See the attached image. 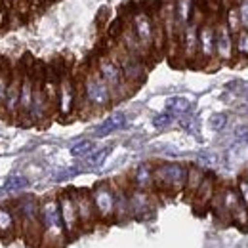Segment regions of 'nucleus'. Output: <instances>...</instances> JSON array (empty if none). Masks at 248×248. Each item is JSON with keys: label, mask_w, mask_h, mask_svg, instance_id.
Masks as SVG:
<instances>
[{"label": "nucleus", "mask_w": 248, "mask_h": 248, "mask_svg": "<svg viewBox=\"0 0 248 248\" xmlns=\"http://www.w3.org/2000/svg\"><path fill=\"white\" fill-rule=\"evenodd\" d=\"M80 97L84 99V103L93 109V111H103L111 105V101L115 99L111 88L107 86V82L99 77L97 71H90L84 80H82V92Z\"/></svg>", "instance_id": "obj_1"}, {"label": "nucleus", "mask_w": 248, "mask_h": 248, "mask_svg": "<svg viewBox=\"0 0 248 248\" xmlns=\"http://www.w3.org/2000/svg\"><path fill=\"white\" fill-rule=\"evenodd\" d=\"M95 71H97L99 77L107 82V86L111 88L115 99H123V97H126V95L130 93L132 86L126 82L123 69H121L119 62H117L113 56H101V58H97Z\"/></svg>", "instance_id": "obj_2"}, {"label": "nucleus", "mask_w": 248, "mask_h": 248, "mask_svg": "<svg viewBox=\"0 0 248 248\" xmlns=\"http://www.w3.org/2000/svg\"><path fill=\"white\" fill-rule=\"evenodd\" d=\"M187 168L182 162H160L155 166V187L166 193H180L186 189Z\"/></svg>", "instance_id": "obj_3"}, {"label": "nucleus", "mask_w": 248, "mask_h": 248, "mask_svg": "<svg viewBox=\"0 0 248 248\" xmlns=\"http://www.w3.org/2000/svg\"><path fill=\"white\" fill-rule=\"evenodd\" d=\"M134 34L143 50V54H151L155 50V32H156V23L153 14L147 8H138L132 14V21H130Z\"/></svg>", "instance_id": "obj_4"}, {"label": "nucleus", "mask_w": 248, "mask_h": 248, "mask_svg": "<svg viewBox=\"0 0 248 248\" xmlns=\"http://www.w3.org/2000/svg\"><path fill=\"white\" fill-rule=\"evenodd\" d=\"M113 58L119 62V65H121V69H123L124 73V78H126V82L130 86H138V84L143 82V78L147 75V69H145V62H143L141 56H136V54L124 50L123 46H121L117 56H113Z\"/></svg>", "instance_id": "obj_5"}, {"label": "nucleus", "mask_w": 248, "mask_h": 248, "mask_svg": "<svg viewBox=\"0 0 248 248\" xmlns=\"http://www.w3.org/2000/svg\"><path fill=\"white\" fill-rule=\"evenodd\" d=\"M199 63L208 65L216 60V21L204 19L199 27Z\"/></svg>", "instance_id": "obj_6"}, {"label": "nucleus", "mask_w": 248, "mask_h": 248, "mask_svg": "<svg viewBox=\"0 0 248 248\" xmlns=\"http://www.w3.org/2000/svg\"><path fill=\"white\" fill-rule=\"evenodd\" d=\"M93 206L97 210L99 219H113L115 217V202H117V191L107 182H101L93 187L92 191Z\"/></svg>", "instance_id": "obj_7"}, {"label": "nucleus", "mask_w": 248, "mask_h": 248, "mask_svg": "<svg viewBox=\"0 0 248 248\" xmlns=\"http://www.w3.org/2000/svg\"><path fill=\"white\" fill-rule=\"evenodd\" d=\"M235 34L229 31L223 19L216 21V60L217 63L235 62Z\"/></svg>", "instance_id": "obj_8"}, {"label": "nucleus", "mask_w": 248, "mask_h": 248, "mask_svg": "<svg viewBox=\"0 0 248 248\" xmlns=\"http://www.w3.org/2000/svg\"><path fill=\"white\" fill-rule=\"evenodd\" d=\"M58 201H60V210H62V219H63L65 233H67V237H75L82 227H80L78 210H77V204H75L73 191H65V193H62Z\"/></svg>", "instance_id": "obj_9"}, {"label": "nucleus", "mask_w": 248, "mask_h": 248, "mask_svg": "<svg viewBox=\"0 0 248 248\" xmlns=\"http://www.w3.org/2000/svg\"><path fill=\"white\" fill-rule=\"evenodd\" d=\"M73 197H75V204H77V210H78L80 227L82 229H92L99 219L97 210L93 206L92 193L86 191V189H77V191H73Z\"/></svg>", "instance_id": "obj_10"}, {"label": "nucleus", "mask_w": 248, "mask_h": 248, "mask_svg": "<svg viewBox=\"0 0 248 248\" xmlns=\"http://www.w3.org/2000/svg\"><path fill=\"white\" fill-rule=\"evenodd\" d=\"M201 23L202 21L193 17V21L180 34V52L187 63L199 60V27H201Z\"/></svg>", "instance_id": "obj_11"}, {"label": "nucleus", "mask_w": 248, "mask_h": 248, "mask_svg": "<svg viewBox=\"0 0 248 248\" xmlns=\"http://www.w3.org/2000/svg\"><path fill=\"white\" fill-rule=\"evenodd\" d=\"M128 197H130V212L132 217H147L153 210H155V202H153V197L149 195V191H143V189H132L128 191Z\"/></svg>", "instance_id": "obj_12"}, {"label": "nucleus", "mask_w": 248, "mask_h": 248, "mask_svg": "<svg viewBox=\"0 0 248 248\" xmlns=\"http://www.w3.org/2000/svg\"><path fill=\"white\" fill-rule=\"evenodd\" d=\"M77 105V88L69 77H62L58 84V109L60 115L69 117Z\"/></svg>", "instance_id": "obj_13"}, {"label": "nucleus", "mask_w": 248, "mask_h": 248, "mask_svg": "<svg viewBox=\"0 0 248 248\" xmlns=\"http://www.w3.org/2000/svg\"><path fill=\"white\" fill-rule=\"evenodd\" d=\"M217 193V187H216V178L212 174H206V178L202 180L201 187L197 189V193L193 195V204L197 210H202L206 206H210L214 195Z\"/></svg>", "instance_id": "obj_14"}, {"label": "nucleus", "mask_w": 248, "mask_h": 248, "mask_svg": "<svg viewBox=\"0 0 248 248\" xmlns=\"http://www.w3.org/2000/svg\"><path fill=\"white\" fill-rule=\"evenodd\" d=\"M132 184L136 189H143V191L153 189L155 187V166L149 162H141L132 174Z\"/></svg>", "instance_id": "obj_15"}, {"label": "nucleus", "mask_w": 248, "mask_h": 248, "mask_svg": "<svg viewBox=\"0 0 248 248\" xmlns=\"http://www.w3.org/2000/svg\"><path fill=\"white\" fill-rule=\"evenodd\" d=\"M195 0H174V12H176V25L178 31L182 34V31L187 25L193 21L195 17Z\"/></svg>", "instance_id": "obj_16"}, {"label": "nucleus", "mask_w": 248, "mask_h": 248, "mask_svg": "<svg viewBox=\"0 0 248 248\" xmlns=\"http://www.w3.org/2000/svg\"><path fill=\"white\" fill-rule=\"evenodd\" d=\"M21 80L23 78H10V86L6 92V99H4V109L12 115L19 113V97H21Z\"/></svg>", "instance_id": "obj_17"}, {"label": "nucleus", "mask_w": 248, "mask_h": 248, "mask_svg": "<svg viewBox=\"0 0 248 248\" xmlns=\"http://www.w3.org/2000/svg\"><path fill=\"white\" fill-rule=\"evenodd\" d=\"M126 121H128V119H126L124 113H113L109 119H105L99 126H95L93 136H95V138H105V136H109V134H113V132L124 128V126H126Z\"/></svg>", "instance_id": "obj_18"}, {"label": "nucleus", "mask_w": 248, "mask_h": 248, "mask_svg": "<svg viewBox=\"0 0 248 248\" xmlns=\"http://www.w3.org/2000/svg\"><path fill=\"white\" fill-rule=\"evenodd\" d=\"M32 95H34V80H32L29 75H25V77H23V80H21L19 115L29 117V111H31V105H32Z\"/></svg>", "instance_id": "obj_19"}, {"label": "nucleus", "mask_w": 248, "mask_h": 248, "mask_svg": "<svg viewBox=\"0 0 248 248\" xmlns=\"http://www.w3.org/2000/svg\"><path fill=\"white\" fill-rule=\"evenodd\" d=\"M16 229H17V217H16V214L10 208L0 206V235L4 239H12L16 235Z\"/></svg>", "instance_id": "obj_20"}, {"label": "nucleus", "mask_w": 248, "mask_h": 248, "mask_svg": "<svg viewBox=\"0 0 248 248\" xmlns=\"http://www.w3.org/2000/svg\"><path fill=\"white\" fill-rule=\"evenodd\" d=\"M204 178H206V172H204L199 164L187 168V182H186V189H184V191H186L191 199H193V195L197 193V189L201 187Z\"/></svg>", "instance_id": "obj_21"}, {"label": "nucleus", "mask_w": 248, "mask_h": 248, "mask_svg": "<svg viewBox=\"0 0 248 248\" xmlns=\"http://www.w3.org/2000/svg\"><path fill=\"white\" fill-rule=\"evenodd\" d=\"M117 191V202H115V217L119 221H124L128 217H132L130 212V197L126 189H115Z\"/></svg>", "instance_id": "obj_22"}, {"label": "nucleus", "mask_w": 248, "mask_h": 248, "mask_svg": "<svg viewBox=\"0 0 248 248\" xmlns=\"http://www.w3.org/2000/svg\"><path fill=\"white\" fill-rule=\"evenodd\" d=\"M189 109H191V101L184 95H174L166 101V111L172 113L174 117H184L189 113Z\"/></svg>", "instance_id": "obj_23"}, {"label": "nucleus", "mask_w": 248, "mask_h": 248, "mask_svg": "<svg viewBox=\"0 0 248 248\" xmlns=\"http://www.w3.org/2000/svg\"><path fill=\"white\" fill-rule=\"evenodd\" d=\"M235 54L239 60L248 62V29H241L235 34Z\"/></svg>", "instance_id": "obj_24"}, {"label": "nucleus", "mask_w": 248, "mask_h": 248, "mask_svg": "<svg viewBox=\"0 0 248 248\" xmlns=\"http://www.w3.org/2000/svg\"><path fill=\"white\" fill-rule=\"evenodd\" d=\"M231 223L237 225V227H241V229H248V208L243 201L231 212Z\"/></svg>", "instance_id": "obj_25"}, {"label": "nucleus", "mask_w": 248, "mask_h": 248, "mask_svg": "<svg viewBox=\"0 0 248 248\" xmlns=\"http://www.w3.org/2000/svg\"><path fill=\"white\" fill-rule=\"evenodd\" d=\"M93 151H95V143L92 140H82L71 147V155L77 156V158H86V156L92 155Z\"/></svg>", "instance_id": "obj_26"}, {"label": "nucleus", "mask_w": 248, "mask_h": 248, "mask_svg": "<svg viewBox=\"0 0 248 248\" xmlns=\"http://www.w3.org/2000/svg\"><path fill=\"white\" fill-rule=\"evenodd\" d=\"M223 21H225V25L229 27V31L233 32V34H237V32L243 29L237 6H231V8H227V12H225V17H223Z\"/></svg>", "instance_id": "obj_27"}, {"label": "nucleus", "mask_w": 248, "mask_h": 248, "mask_svg": "<svg viewBox=\"0 0 248 248\" xmlns=\"http://www.w3.org/2000/svg\"><path fill=\"white\" fill-rule=\"evenodd\" d=\"M27 187H29V180L25 176H19V174L10 176L4 182V191H8V193H17V191H23Z\"/></svg>", "instance_id": "obj_28"}, {"label": "nucleus", "mask_w": 248, "mask_h": 248, "mask_svg": "<svg viewBox=\"0 0 248 248\" xmlns=\"http://www.w3.org/2000/svg\"><path fill=\"white\" fill-rule=\"evenodd\" d=\"M109 153H111V149H109V147H103V149L93 151L90 156H86V164H88V168H97V166H101V164H103V160L107 158Z\"/></svg>", "instance_id": "obj_29"}, {"label": "nucleus", "mask_w": 248, "mask_h": 248, "mask_svg": "<svg viewBox=\"0 0 248 248\" xmlns=\"http://www.w3.org/2000/svg\"><path fill=\"white\" fill-rule=\"evenodd\" d=\"M227 121H229L227 113H214V115L208 119V126H210L214 132H221V130L227 126Z\"/></svg>", "instance_id": "obj_30"}, {"label": "nucleus", "mask_w": 248, "mask_h": 248, "mask_svg": "<svg viewBox=\"0 0 248 248\" xmlns=\"http://www.w3.org/2000/svg\"><path fill=\"white\" fill-rule=\"evenodd\" d=\"M197 162H199L201 166L214 168L217 162H219V158H217V155L212 153V151H202V153H199V156H197Z\"/></svg>", "instance_id": "obj_31"}, {"label": "nucleus", "mask_w": 248, "mask_h": 248, "mask_svg": "<svg viewBox=\"0 0 248 248\" xmlns=\"http://www.w3.org/2000/svg\"><path fill=\"white\" fill-rule=\"evenodd\" d=\"M174 115L172 113H168V111H164V113H158L155 115V119H153V126L158 128V130H164V128H168L170 124L174 123Z\"/></svg>", "instance_id": "obj_32"}, {"label": "nucleus", "mask_w": 248, "mask_h": 248, "mask_svg": "<svg viewBox=\"0 0 248 248\" xmlns=\"http://www.w3.org/2000/svg\"><path fill=\"white\" fill-rule=\"evenodd\" d=\"M233 138H235L239 143L248 145V124H241V126H237V128H235V132H233Z\"/></svg>", "instance_id": "obj_33"}, {"label": "nucleus", "mask_w": 248, "mask_h": 248, "mask_svg": "<svg viewBox=\"0 0 248 248\" xmlns=\"http://www.w3.org/2000/svg\"><path fill=\"white\" fill-rule=\"evenodd\" d=\"M8 86H10V77L6 71L0 69V103H4L6 99V92H8Z\"/></svg>", "instance_id": "obj_34"}, {"label": "nucleus", "mask_w": 248, "mask_h": 248, "mask_svg": "<svg viewBox=\"0 0 248 248\" xmlns=\"http://www.w3.org/2000/svg\"><path fill=\"white\" fill-rule=\"evenodd\" d=\"M237 10H239V17H241L243 29H248V0L239 2V4H237Z\"/></svg>", "instance_id": "obj_35"}, {"label": "nucleus", "mask_w": 248, "mask_h": 248, "mask_svg": "<svg viewBox=\"0 0 248 248\" xmlns=\"http://www.w3.org/2000/svg\"><path fill=\"white\" fill-rule=\"evenodd\" d=\"M237 191H239L241 201L247 204V208H248V180H247V176H245V178H241V180L237 182Z\"/></svg>", "instance_id": "obj_36"}, {"label": "nucleus", "mask_w": 248, "mask_h": 248, "mask_svg": "<svg viewBox=\"0 0 248 248\" xmlns=\"http://www.w3.org/2000/svg\"><path fill=\"white\" fill-rule=\"evenodd\" d=\"M82 168H65V170H62L58 176H54V180L56 182H65V180H71V178H75L78 172H80Z\"/></svg>", "instance_id": "obj_37"}, {"label": "nucleus", "mask_w": 248, "mask_h": 248, "mask_svg": "<svg viewBox=\"0 0 248 248\" xmlns=\"http://www.w3.org/2000/svg\"><path fill=\"white\" fill-rule=\"evenodd\" d=\"M247 180H248V174H247Z\"/></svg>", "instance_id": "obj_38"}]
</instances>
